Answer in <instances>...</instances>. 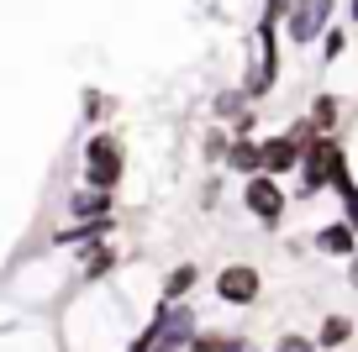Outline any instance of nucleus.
<instances>
[{
  "label": "nucleus",
  "instance_id": "4468645a",
  "mask_svg": "<svg viewBox=\"0 0 358 352\" xmlns=\"http://www.w3.org/2000/svg\"><path fill=\"white\" fill-rule=\"evenodd\" d=\"M353 337H358V321L348 316V310H332V316H322V326H316V342H322V352L348 347Z\"/></svg>",
  "mask_w": 358,
  "mask_h": 352
},
{
  "label": "nucleus",
  "instance_id": "393cba45",
  "mask_svg": "<svg viewBox=\"0 0 358 352\" xmlns=\"http://www.w3.org/2000/svg\"><path fill=\"white\" fill-rule=\"evenodd\" d=\"M216 200H222V179H206L201 184V210H216Z\"/></svg>",
  "mask_w": 358,
  "mask_h": 352
},
{
  "label": "nucleus",
  "instance_id": "5701e85b",
  "mask_svg": "<svg viewBox=\"0 0 358 352\" xmlns=\"http://www.w3.org/2000/svg\"><path fill=\"white\" fill-rule=\"evenodd\" d=\"M232 126V137H258V105H248L243 116H237V122H227Z\"/></svg>",
  "mask_w": 358,
  "mask_h": 352
},
{
  "label": "nucleus",
  "instance_id": "bb28decb",
  "mask_svg": "<svg viewBox=\"0 0 358 352\" xmlns=\"http://www.w3.org/2000/svg\"><path fill=\"white\" fill-rule=\"evenodd\" d=\"M348 284H358V258H353V263H348Z\"/></svg>",
  "mask_w": 358,
  "mask_h": 352
},
{
  "label": "nucleus",
  "instance_id": "6ab92c4d",
  "mask_svg": "<svg viewBox=\"0 0 358 352\" xmlns=\"http://www.w3.org/2000/svg\"><path fill=\"white\" fill-rule=\"evenodd\" d=\"M348 47H353V37H348V27H327V37H322V64H337V58L348 53Z\"/></svg>",
  "mask_w": 358,
  "mask_h": 352
},
{
  "label": "nucleus",
  "instance_id": "b1692460",
  "mask_svg": "<svg viewBox=\"0 0 358 352\" xmlns=\"http://www.w3.org/2000/svg\"><path fill=\"white\" fill-rule=\"evenodd\" d=\"M337 205H343V221H348V226H358V184L343 189V195H337Z\"/></svg>",
  "mask_w": 358,
  "mask_h": 352
},
{
  "label": "nucleus",
  "instance_id": "ddd939ff",
  "mask_svg": "<svg viewBox=\"0 0 358 352\" xmlns=\"http://www.w3.org/2000/svg\"><path fill=\"white\" fill-rule=\"evenodd\" d=\"M227 174H237V179L264 174V137H237L232 153H227Z\"/></svg>",
  "mask_w": 358,
  "mask_h": 352
},
{
  "label": "nucleus",
  "instance_id": "f3484780",
  "mask_svg": "<svg viewBox=\"0 0 358 352\" xmlns=\"http://www.w3.org/2000/svg\"><path fill=\"white\" fill-rule=\"evenodd\" d=\"M343 95H332V89H322V95L311 100V110H306V116H311L316 122V132H343Z\"/></svg>",
  "mask_w": 358,
  "mask_h": 352
},
{
  "label": "nucleus",
  "instance_id": "412c9836",
  "mask_svg": "<svg viewBox=\"0 0 358 352\" xmlns=\"http://www.w3.org/2000/svg\"><path fill=\"white\" fill-rule=\"evenodd\" d=\"M232 337H237V331H201V337H195V347L190 352H227V347H232Z\"/></svg>",
  "mask_w": 358,
  "mask_h": 352
},
{
  "label": "nucleus",
  "instance_id": "f03ea898",
  "mask_svg": "<svg viewBox=\"0 0 358 352\" xmlns=\"http://www.w3.org/2000/svg\"><path fill=\"white\" fill-rule=\"evenodd\" d=\"M348 147H343V137L337 132H322L311 147H306V163H301V174H295V200H316L322 189H332V168H337V158H343Z\"/></svg>",
  "mask_w": 358,
  "mask_h": 352
},
{
  "label": "nucleus",
  "instance_id": "20e7f679",
  "mask_svg": "<svg viewBox=\"0 0 358 352\" xmlns=\"http://www.w3.org/2000/svg\"><path fill=\"white\" fill-rule=\"evenodd\" d=\"M332 16H337V0H295V11L285 16V43L295 53L316 47L327 37V27H332Z\"/></svg>",
  "mask_w": 358,
  "mask_h": 352
},
{
  "label": "nucleus",
  "instance_id": "7ed1b4c3",
  "mask_svg": "<svg viewBox=\"0 0 358 352\" xmlns=\"http://www.w3.org/2000/svg\"><path fill=\"white\" fill-rule=\"evenodd\" d=\"M243 210H248L264 231H280L285 216H290V189H285V179H274V174L243 179Z\"/></svg>",
  "mask_w": 358,
  "mask_h": 352
},
{
  "label": "nucleus",
  "instance_id": "423d86ee",
  "mask_svg": "<svg viewBox=\"0 0 358 352\" xmlns=\"http://www.w3.org/2000/svg\"><path fill=\"white\" fill-rule=\"evenodd\" d=\"M153 321H158V342L174 352H190L195 337H201V310L190 305V300H179V305H153Z\"/></svg>",
  "mask_w": 358,
  "mask_h": 352
},
{
  "label": "nucleus",
  "instance_id": "a211bd4d",
  "mask_svg": "<svg viewBox=\"0 0 358 352\" xmlns=\"http://www.w3.org/2000/svg\"><path fill=\"white\" fill-rule=\"evenodd\" d=\"M248 105H253V100H248L243 85H222V89L211 95V122H237Z\"/></svg>",
  "mask_w": 358,
  "mask_h": 352
},
{
  "label": "nucleus",
  "instance_id": "39448f33",
  "mask_svg": "<svg viewBox=\"0 0 358 352\" xmlns=\"http://www.w3.org/2000/svg\"><path fill=\"white\" fill-rule=\"evenodd\" d=\"M211 295L222 300L227 310H253L258 295H264V274L253 263H222L211 279Z\"/></svg>",
  "mask_w": 358,
  "mask_h": 352
},
{
  "label": "nucleus",
  "instance_id": "a878e982",
  "mask_svg": "<svg viewBox=\"0 0 358 352\" xmlns=\"http://www.w3.org/2000/svg\"><path fill=\"white\" fill-rule=\"evenodd\" d=\"M343 11H348V22L358 27V0H343Z\"/></svg>",
  "mask_w": 358,
  "mask_h": 352
},
{
  "label": "nucleus",
  "instance_id": "f257e3e1",
  "mask_svg": "<svg viewBox=\"0 0 358 352\" xmlns=\"http://www.w3.org/2000/svg\"><path fill=\"white\" fill-rule=\"evenodd\" d=\"M79 184H95V189H122L127 184V142L111 132V126H95V132L85 137Z\"/></svg>",
  "mask_w": 358,
  "mask_h": 352
},
{
  "label": "nucleus",
  "instance_id": "9d476101",
  "mask_svg": "<svg viewBox=\"0 0 358 352\" xmlns=\"http://www.w3.org/2000/svg\"><path fill=\"white\" fill-rule=\"evenodd\" d=\"M311 247H316L322 258L353 263V258H358V226H348V221L337 216V221H327V226H316V231H311Z\"/></svg>",
  "mask_w": 358,
  "mask_h": 352
},
{
  "label": "nucleus",
  "instance_id": "f8f14e48",
  "mask_svg": "<svg viewBox=\"0 0 358 352\" xmlns=\"http://www.w3.org/2000/svg\"><path fill=\"white\" fill-rule=\"evenodd\" d=\"M195 289H201V263H174L164 274V284H158L153 305H179V300H190Z\"/></svg>",
  "mask_w": 358,
  "mask_h": 352
},
{
  "label": "nucleus",
  "instance_id": "0eeeda50",
  "mask_svg": "<svg viewBox=\"0 0 358 352\" xmlns=\"http://www.w3.org/2000/svg\"><path fill=\"white\" fill-rule=\"evenodd\" d=\"M301 163H306V142L290 132V126H280V132L264 137V174L290 179V174H301Z\"/></svg>",
  "mask_w": 358,
  "mask_h": 352
},
{
  "label": "nucleus",
  "instance_id": "4be33fe9",
  "mask_svg": "<svg viewBox=\"0 0 358 352\" xmlns=\"http://www.w3.org/2000/svg\"><path fill=\"white\" fill-rule=\"evenodd\" d=\"M295 11V0H264V6H258V16H264V22H280L285 27V16Z\"/></svg>",
  "mask_w": 358,
  "mask_h": 352
},
{
  "label": "nucleus",
  "instance_id": "1a4fd4ad",
  "mask_svg": "<svg viewBox=\"0 0 358 352\" xmlns=\"http://www.w3.org/2000/svg\"><path fill=\"white\" fill-rule=\"evenodd\" d=\"M74 268H79V289H95L111 274H122V253H116V242H95L85 253H74Z\"/></svg>",
  "mask_w": 358,
  "mask_h": 352
},
{
  "label": "nucleus",
  "instance_id": "6e6552de",
  "mask_svg": "<svg viewBox=\"0 0 358 352\" xmlns=\"http://www.w3.org/2000/svg\"><path fill=\"white\" fill-rule=\"evenodd\" d=\"M64 216H69V221H111V216H116V189L74 184V189L64 195Z\"/></svg>",
  "mask_w": 358,
  "mask_h": 352
},
{
  "label": "nucleus",
  "instance_id": "2eb2a0df",
  "mask_svg": "<svg viewBox=\"0 0 358 352\" xmlns=\"http://www.w3.org/2000/svg\"><path fill=\"white\" fill-rule=\"evenodd\" d=\"M232 142H237V137H232V126H227V122H211V126H206V132H201V158H206V168H227Z\"/></svg>",
  "mask_w": 358,
  "mask_h": 352
},
{
  "label": "nucleus",
  "instance_id": "9b49d317",
  "mask_svg": "<svg viewBox=\"0 0 358 352\" xmlns=\"http://www.w3.org/2000/svg\"><path fill=\"white\" fill-rule=\"evenodd\" d=\"M116 231V216L111 221H69V226H58L48 242L58 247V253H69V247H95V242H111Z\"/></svg>",
  "mask_w": 358,
  "mask_h": 352
},
{
  "label": "nucleus",
  "instance_id": "dca6fc26",
  "mask_svg": "<svg viewBox=\"0 0 358 352\" xmlns=\"http://www.w3.org/2000/svg\"><path fill=\"white\" fill-rule=\"evenodd\" d=\"M111 116H116V100L106 95V89L85 85V95H79V122H85V126H106Z\"/></svg>",
  "mask_w": 358,
  "mask_h": 352
},
{
  "label": "nucleus",
  "instance_id": "aec40b11",
  "mask_svg": "<svg viewBox=\"0 0 358 352\" xmlns=\"http://www.w3.org/2000/svg\"><path fill=\"white\" fill-rule=\"evenodd\" d=\"M274 352H322V342L306 337V331H280V337H274Z\"/></svg>",
  "mask_w": 358,
  "mask_h": 352
}]
</instances>
